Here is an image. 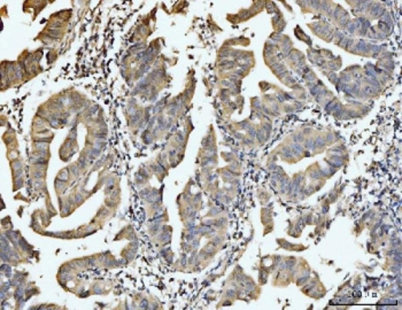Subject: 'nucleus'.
I'll use <instances>...</instances> for the list:
<instances>
[{
	"label": "nucleus",
	"mask_w": 402,
	"mask_h": 310,
	"mask_svg": "<svg viewBox=\"0 0 402 310\" xmlns=\"http://www.w3.org/2000/svg\"><path fill=\"white\" fill-rule=\"evenodd\" d=\"M1 273L6 276L7 278H12V268L9 264H2L1 265Z\"/></svg>",
	"instance_id": "obj_1"
},
{
	"label": "nucleus",
	"mask_w": 402,
	"mask_h": 310,
	"mask_svg": "<svg viewBox=\"0 0 402 310\" xmlns=\"http://www.w3.org/2000/svg\"><path fill=\"white\" fill-rule=\"evenodd\" d=\"M56 178H59V179H61V181H68V178H69V170H68V168L64 169V170H61L60 173L58 175Z\"/></svg>",
	"instance_id": "obj_2"
},
{
	"label": "nucleus",
	"mask_w": 402,
	"mask_h": 310,
	"mask_svg": "<svg viewBox=\"0 0 402 310\" xmlns=\"http://www.w3.org/2000/svg\"><path fill=\"white\" fill-rule=\"evenodd\" d=\"M139 308H141V309H149V302L146 299H143L139 303Z\"/></svg>",
	"instance_id": "obj_3"
}]
</instances>
